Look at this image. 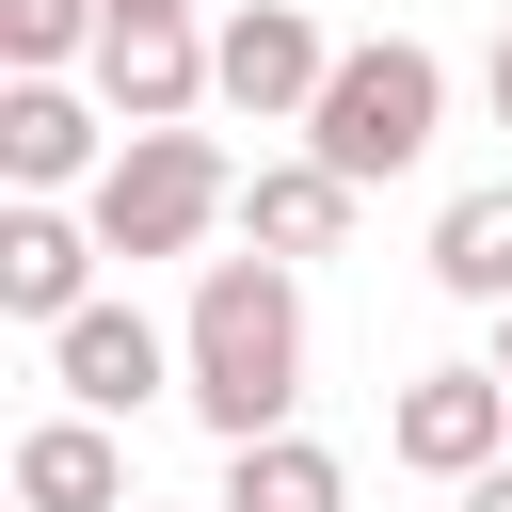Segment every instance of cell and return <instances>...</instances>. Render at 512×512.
Instances as JSON below:
<instances>
[{
    "mask_svg": "<svg viewBox=\"0 0 512 512\" xmlns=\"http://www.w3.org/2000/svg\"><path fill=\"white\" fill-rule=\"evenodd\" d=\"M176 352H192V416L240 448V432H288L304 416V272L288 256H192V304H176Z\"/></svg>",
    "mask_w": 512,
    "mask_h": 512,
    "instance_id": "cell-1",
    "label": "cell"
},
{
    "mask_svg": "<svg viewBox=\"0 0 512 512\" xmlns=\"http://www.w3.org/2000/svg\"><path fill=\"white\" fill-rule=\"evenodd\" d=\"M304 144L352 176V192H384V176H416L432 144H448V64L416 48V32H368V48H336V80H320V112H304Z\"/></svg>",
    "mask_w": 512,
    "mask_h": 512,
    "instance_id": "cell-2",
    "label": "cell"
},
{
    "mask_svg": "<svg viewBox=\"0 0 512 512\" xmlns=\"http://www.w3.org/2000/svg\"><path fill=\"white\" fill-rule=\"evenodd\" d=\"M80 208H96V240L144 272V256H192V240H224V224H240V160H224L208 128H128V144H112V176H96Z\"/></svg>",
    "mask_w": 512,
    "mask_h": 512,
    "instance_id": "cell-3",
    "label": "cell"
},
{
    "mask_svg": "<svg viewBox=\"0 0 512 512\" xmlns=\"http://www.w3.org/2000/svg\"><path fill=\"white\" fill-rule=\"evenodd\" d=\"M208 80H224V112H256V128H304L320 80H336V32H320L304 0H240V16H208Z\"/></svg>",
    "mask_w": 512,
    "mask_h": 512,
    "instance_id": "cell-4",
    "label": "cell"
},
{
    "mask_svg": "<svg viewBox=\"0 0 512 512\" xmlns=\"http://www.w3.org/2000/svg\"><path fill=\"white\" fill-rule=\"evenodd\" d=\"M48 384H64L80 416H144V400H176V384H192V352H176L128 288H96V304L48 336Z\"/></svg>",
    "mask_w": 512,
    "mask_h": 512,
    "instance_id": "cell-5",
    "label": "cell"
},
{
    "mask_svg": "<svg viewBox=\"0 0 512 512\" xmlns=\"http://www.w3.org/2000/svg\"><path fill=\"white\" fill-rule=\"evenodd\" d=\"M112 96L96 80H0V192H96L112 176Z\"/></svg>",
    "mask_w": 512,
    "mask_h": 512,
    "instance_id": "cell-6",
    "label": "cell"
},
{
    "mask_svg": "<svg viewBox=\"0 0 512 512\" xmlns=\"http://www.w3.org/2000/svg\"><path fill=\"white\" fill-rule=\"evenodd\" d=\"M96 256H112V240H96L80 192H16V208H0V320L64 336V320L96 304Z\"/></svg>",
    "mask_w": 512,
    "mask_h": 512,
    "instance_id": "cell-7",
    "label": "cell"
},
{
    "mask_svg": "<svg viewBox=\"0 0 512 512\" xmlns=\"http://www.w3.org/2000/svg\"><path fill=\"white\" fill-rule=\"evenodd\" d=\"M80 80L112 96V128H192V112L224 96V80H208V16H112Z\"/></svg>",
    "mask_w": 512,
    "mask_h": 512,
    "instance_id": "cell-8",
    "label": "cell"
},
{
    "mask_svg": "<svg viewBox=\"0 0 512 512\" xmlns=\"http://www.w3.org/2000/svg\"><path fill=\"white\" fill-rule=\"evenodd\" d=\"M384 448H400L416 480H480V464L512 448V384H496V352H480V368H416V384L384 400Z\"/></svg>",
    "mask_w": 512,
    "mask_h": 512,
    "instance_id": "cell-9",
    "label": "cell"
},
{
    "mask_svg": "<svg viewBox=\"0 0 512 512\" xmlns=\"http://www.w3.org/2000/svg\"><path fill=\"white\" fill-rule=\"evenodd\" d=\"M352 208H368V192H352L320 144H288V160H256V176H240V240H256V256H288V272H304V256H336V240H352Z\"/></svg>",
    "mask_w": 512,
    "mask_h": 512,
    "instance_id": "cell-10",
    "label": "cell"
},
{
    "mask_svg": "<svg viewBox=\"0 0 512 512\" xmlns=\"http://www.w3.org/2000/svg\"><path fill=\"white\" fill-rule=\"evenodd\" d=\"M16 512H128V448H112V416H32L16 432Z\"/></svg>",
    "mask_w": 512,
    "mask_h": 512,
    "instance_id": "cell-11",
    "label": "cell"
},
{
    "mask_svg": "<svg viewBox=\"0 0 512 512\" xmlns=\"http://www.w3.org/2000/svg\"><path fill=\"white\" fill-rule=\"evenodd\" d=\"M224 512H352V464L288 416V432H240L224 448Z\"/></svg>",
    "mask_w": 512,
    "mask_h": 512,
    "instance_id": "cell-12",
    "label": "cell"
},
{
    "mask_svg": "<svg viewBox=\"0 0 512 512\" xmlns=\"http://www.w3.org/2000/svg\"><path fill=\"white\" fill-rule=\"evenodd\" d=\"M432 288H448V304H480V320L512 304V176H480V192H448V208H432Z\"/></svg>",
    "mask_w": 512,
    "mask_h": 512,
    "instance_id": "cell-13",
    "label": "cell"
},
{
    "mask_svg": "<svg viewBox=\"0 0 512 512\" xmlns=\"http://www.w3.org/2000/svg\"><path fill=\"white\" fill-rule=\"evenodd\" d=\"M112 0H0V80H80Z\"/></svg>",
    "mask_w": 512,
    "mask_h": 512,
    "instance_id": "cell-14",
    "label": "cell"
},
{
    "mask_svg": "<svg viewBox=\"0 0 512 512\" xmlns=\"http://www.w3.org/2000/svg\"><path fill=\"white\" fill-rule=\"evenodd\" d=\"M448 512H512V448H496L480 480H448Z\"/></svg>",
    "mask_w": 512,
    "mask_h": 512,
    "instance_id": "cell-15",
    "label": "cell"
},
{
    "mask_svg": "<svg viewBox=\"0 0 512 512\" xmlns=\"http://www.w3.org/2000/svg\"><path fill=\"white\" fill-rule=\"evenodd\" d=\"M480 96H496V128H512V32H496V64H480Z\"/></svg>",
    "mask_w": 512,
    "mask_h": 512,
    "instance_id": "cell-16",
    "label": "cell"
},
{
    "mask_svg": "<svg viewBox=\"0 0 512 512\" xmlns=\"http://www.w3.org/2000/svg\"><path fill=\"white\" fill-rule=\"evenodd\" d=\"M112 16H192V0H112Z\"/></svg>",
    "mask_w": 512,
    "mask_h": 512,
    "instance_id": "cell-17",
    "label": "cell"
},
{
    "mask_svg": "<svg viewBox=\"0 0 512 512\" xmlns=\"http://www.w3.org/2000/svg\"><path fill=\"white\" fill-rule=\"evenodd\" d=\"M496 384H512V304H496Z\"/></svg>",
    "mask_w": 512,
    "mask_h": 512,
    "instance_id": "cell-18",
    "label": "cell"
},
{
    "mask_svg": "<svg viewBox=\"0 0 512 512\" xmlns=\"http://www.w3.org/2000/svg\"><path fill=\"white\" fill-rule=\"evenodd\" d=\"M128 512H160V496H128ZM208 512H224V496H208Z\"/></svg>",
    "mask_w": 512,
    "mask_h": 512,
    "instance_id": "cell-19",
    "label": "cell"
}]
</instances>
